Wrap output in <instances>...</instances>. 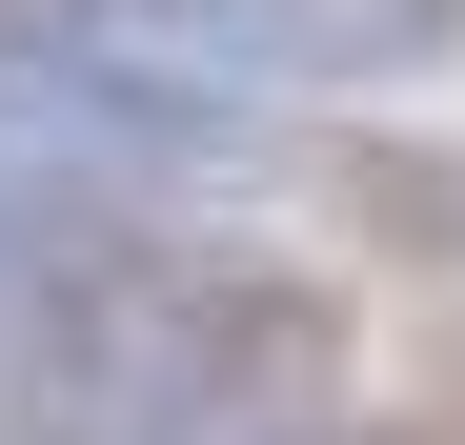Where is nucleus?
<instances>
[{
	"mask_svg": "<svg viewBox=\"0 0 465 445\" xmlns=\"http://www.w3.org/2000/svg\"><path fill=\"white\" fill-rule=\"evenodd\" d=\"M324 203H364L405 263H465V163H425V142H324Z\"/></svg>",
	"mask_w": 465,
	"mask_h": 445,
	"instance_id": "1",
	"label": "nucleus"
},
{
	"mask_svg": "<svg viewBox=\"0 0 465 445\" xmlns=\"http://www.w3.org/2000/svg\"><path fill=\"white\" fill-rule=\"evenodd\" d=\"M82 304V222H41V203H0V344Z\"/></svg>",
	"mask_w": 465,
	"mask_h": 445,
	"instance_id": "2",
	"label": "nucleus"
}]
</instances>
